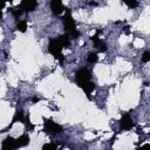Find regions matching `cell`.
I'll use <instances>...</instances> for the list:
<instances>
[{
    "instance_id": "6da1fadb",
    "label": "cell",
    "mask_w": 150,
    "mask_h": 150,
    "mask_svg": "<svg viewBox=\"0 0 150 150\" xmlns=\"http://www.w3.org/2000/svg\"><path fill=\"white\" fill-rule=\"evenodd\" d=\"M90 71L87 68H80L76 73H75V79H76V83L77 86L86 93V95L89 97L90 94L94 91L95 89V84L94 82L90 80Z\"/></svg>"
},
{
    "instance_id": "7a4b0ae2",
    "label": "cell",
    "mask_w": 150,
    "mask_h": 150,
    "mask_svg": "<svg viewBox=\"0 0 150 150\" xmlns=\"http://www.w3.org/2000/svg\"><path fill=\"white\" fill-rule=\"evenodd\" d=\"M62 21H63V26H64V30L67 34H69L70 38L73 39H79L80 36V33L76 28V23L71 16V13L68 8H64V15L62 18Z\"/></svg>"
},
{
    "instance_id": "3957f363",
    "label": "cell",
    "mask_w": 150,
    "mask_h": 150,
    "mask_svg": "<svg viewBox=\"0 0 150 150\" xmlns=\"http://www.w3.org/2000/svg\"><path fill=\"white\" fill-rule=\"evenodd\" d=\"M62 45L60 43V41L57 40V38H52L49 40V45H48V52L56 59L59 60L60 62H63L64 57H63V54H62Z\"/></svg>"
},
{
    "instance_id": "277c9868",
    "label": "cell",
    "mask_w": 150,
    "mask_h": 150,
    "mask_svg": "<svg viewBox=\"0 0 150 150\" xmlns=\"http://www.w3.org/2000/svg\"><path fill=\"white\" fill-rule=\"evenodd\" d=\"M62 127L60 124H57L56 122H54L53 120L48 118L45 120L43 122V131L48 132V134H61L62 132Z\"/></svg>"
},
{
    "instance_id": "5b68a950",
    "label": "cell",
    "mask_w": 150,
    "mask_h": 150,
    "mask_svg": "<svg viewBox=\"0 0 150 150\" xmlns=\"http://www.w3.org/2000/svg\"><path fill=\"white\" fill-rule=\"evenodd\" d=\"M120 125H121V128H122L123 130H130V129H132V128L135 127V123H134V120L131 118V116H130L128 112H125V114H123L122 117H121Z\"/></svg>"
},
{
    "instance_id": "8992f818",
    "label": "cell",
    "mask_w": 150,
    "mask_h": 150,
    "mask_svg": "<svg viewBox=\"0 0 150 150\" xmlns=\"http://www.w3.org/2000/svg\"><path fill=\"white\" fill-rule=\"evenodd\" d=\"M21 7V9L26 13H30L33 11H35L36 6H38V1L36 0H22L21 4L19 5Z\"/></svg>"
},
{
    "instance_id": "52a82bcc",
    "label": "cell",
    "mask_w": 150,
    "mask_h": 150,
    "mask_svg": "<svg viewBox=\"0 0 150 150\" xmlns=\"http://www.w3.org/2000/svg\"><path fill=\"white\" fill-rule=\"evenodd\" d=\"M50 9L54 14L60 15L64 12V7L62 4V0H50Z\"/></svg>"
},
{
    "instance_id": "ba28073f",
    "label": "cell",
    "mask_w": 150,
    "mask_h": 150,
    "mask_svg": "<svg viewBox=\"0 0 150 150\" xmlns=\"http://www.w3.org/2000/svg\"><path fill=\"white\" fill-rule=\"evenodd\" d=\"M101 33V30H97V33L95 34V35H93L90 39H91V41L94 42V45H95V47L100 50V52H105L107 50V45H105V42H103L100 38H98V34Z\"/></svg>"
},
{
    "instance_id": "9c48e42d",
    "label": "cell",
    "mask_w": 150,
    "mask_h": 150,
    "mask_svg": "<svg viewBox=\"0 0 150 150\" xmlns=\"http://www.w3.org/2000/svg\"><path fill=\"white\" fill-rule=\"evenodd\" d=\"M2 149L4 150H13V149H16V143H15V139L11 136L6 137L4 141H2Z\"/></svg>"
},
{
    "instance_id": "30bf717a",
    "label": "cell",
    "mask_w": 150,
    "mask_h": 150,
    "mask_svg": "<svg viewBox=\"0 0 150 150\" xmlns=\"http://www.w3.org/2000/svg\"><path fill=\"white\" fill-rule=\"evenodd\" d=\"M15 143H16V149L18 148H22V146H26L29 144V136L27 135H21L20 137H18L15 139Z\"/></svg>"
},
{
    "instance_id": "8fae6325",
    "label": "cell",
    "mask_w": 150,
    "mask_h": 150,
    "mask_svg": "<svg viewBox=\"0 0 150 150\" xmlns=\"http://www.w3.org/2000/svg\"><path fill=\"white\" fill-rule=\"evenodd\" d=\"M57 40L60 41V43L62 45L63 48H69V46H70V36H69V34L66 33L63 35H60L57 38Z\"/></svg>"
},
{
    "instance_id": "7c38bea8",
    "label": "cell",
    "mask_w": 150,
    "mask_h": 150,
    "mask_svg": "<svg viewBox=\"0 0 150 150\" xmlns=\"http://www.w3.org/2000/svg\"><path fill=\"white\" fill-rule=\"evenodd\" d=\"M27 117V116H26ZM26 117L23 116V111H16L15 112V115H14V117H13V120H12V124L13 123H15V122H22V123H25V121H26Z\"/></svg>"
},
{
    "instance_id": "4fadbf2b",
    "label": "cell",
    "mask_w": 150,
    "mask_h": 150,
    "mask_svg": "<svg viewBox=\"0 0 150 150\" xmlns=\"http://www.w3.org/2000/svg\"><path fill=\"white\" fill-rule=\"evenodd\" d=\"M27 22L26 21H19L18 23H16V29L19 30V32H21V33H25L26 30H27Z\"/></svg>"
},
{
    "instance_id": "5bb4252c",
    "label": "cell",
    "mask_w": 150,
    "mask_h": 150,
    "mask_svg": "<svg viewBox=\"0 0 150 150\" xmlns=\"http://www.w3.org/2000/svg\"><path fill=\"white\" fill-rule=\"evenodd\" d=\"M97 60H98L97 53H89V55H88V57H87V61H88L89 63H95V62H97Z\"/></svg>"
},
{
    "instance_id": "9a60e30c",
    "label": "cell",
    "mask_w": 150,
    "mask_h": 150,
    "mask_svg": "<svg viewBox=\"0 0 150 150\" xmlns=\"http://www.w3.org/2000/svg\"><path fill=\"white\" fill-rule=\"evenodd\" d=\"M123 1H124V4H125L129 8H135V7H137V5H138L137 0H123Z\"/></svg>"
},
{
    "instance_id": "2e32d148",
    "label": "cell",
    "mask_w": 150,
    "mask_h": 150,
    "mask_svg": "<svg viewBox=\"0 0 150 150\" xmlns=\"http://www.w3.org/2000/svg\"><path fill=\"white\" fill-rule=\"evenodd\" d=\"M22 13H23V11L21 9V7H20V6H16V7L13 9V15H14V18H15V19H18Z\"/></svg>"
},
{
    "instance_id": "e0dca14e",
    "label": "cell",
    "mask_w": 150,
    "mask_h": 150,
    "mask_svg": "<svg viewBox=\"0 0 150 150\" xmlns=\"http://www.w3.org/2000/svg\"><path fill=\"white\" fill-rule=\"evenodd\" d=\"M150 61V52H144L143 53V55H142V62H144V63H146V62H149Z\"/></svg>"
},
{
    "instance_id": "ac0fdd59",
    "label": "cell",
    "mask_w": 150,
    "mask_h": 150,
    "mask_svg": "<svg viewBox=\"0 0 150 150\" xmlns=\"http://www.w3.org/2000/svg\"><path fill=\"white\" fill-rule=\"evenodd\" d=\"M57 148V145L56 144H53V143H48V144H43V146H42V149L43 150H48V149H56Z\"/></svg>"
},
{
    "instance_id": "d6986e66",
    "label": "cell",
    "mask_w": 150,
    "mask_h": 150,
    "mask_svg": "<svg viewBox=\"0 0 150 150\" xmlns=\"http://www.w3.org/2000/svg\"><path fill=\"white\" fill-rule=\"evenodd\" d=\"M5 2H6L5 0H0V11H1V9L5 7Z\"/></svg>"
},
{
    "instance_id": "ffe728a7",
    "label": "cell",
    "mask_w": 150,
    "mask_h": 150,
    "mask_svg": "<svg viewBox=\"0 0 150 150\" xmlns=\"http://www.w3.org/2000/svg\"><path fill=\"white\" fill-rule=\"evenodd\" d=\"M38 101H40V100H39V98H36V97H34V98H33V102H38Z\"/></svg>"
},
{
    "instance_id": "44dd1931",
    "label": "cell",
    "mask_w": 150,
    "mask_h": 150,
    "mask_svg": "<svg viewBox=\"0 0 150 150\" xmlns=\"http://www.w3.org/2000/svg\"><path fill=\"white\" fill-rule=\"evenodd\" d=\"M1 18H2V13H1V11H0V20H1Z\"/></svg>"
},
{
    "instance_id": "7402d4cb",
    "label": "cell",
    "mask_w": 150,
    "mask_h": 150,
    "mask_svg": "<svg viewBox=\"0 0 150 150\" xmlns=\"http://www.w3.org/2000/svg\"><path fill=\"white\" fill-rule=\"evenodd\" d=\"M5 1H8V2H12L13 0H5Z\"/></svg>"
}]
</instances>
